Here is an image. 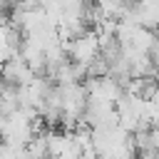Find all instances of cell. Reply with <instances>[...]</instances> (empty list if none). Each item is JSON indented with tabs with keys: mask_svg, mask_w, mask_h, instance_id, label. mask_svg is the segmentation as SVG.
<instances>
[{
	"mask_svg": "<svg viewBox=\"0 0 159 159\" xmlns=\"http://www.w3.org/2000/svg\"><path fill=\"white\" fill-rule=\"evenodd\" d=\"M0 77H2V82H10V84L22 87V84H30V82L35 80V72H32V67L25 62V57H22L20 52H15V55H10V57L5 60Z\"/></svg>",
	"mask_w": 159,
	"mask_h": 159,
	"instance_id": "7a4b0ae2",
	"label": "cell"
},
{
	"mask_svg": "<svg viewBox=\"0 0 159 159\" xmlns=\"http://www.w3.org/2000/svg\"><path fill=\"white\" fill-rule=\"evenodd\" d=\"M0 89H2V77H0Z\"/></svg>",
	"mask_w": 159,
	"mask_h": 159,
	"instance_id": "277c9868",
	"label": "cell"
},
{
	"mask_svg": "<svg viewBox=\"0 0 159 159\" xmlns=\"http://www.w3.org/2000/svg\"><path fill=\"white\" fill-rule=\"evenodd\" d=\"M67 52H70V60L75 62H82V65H89L92 60H97L102 55V45H99V35L94 30H87L82 35H77L75 40H70L67 45Z\"/></svg>",
	"mask_w": 159,
	"mask_h": 159,
	"instance_id": "6da1fadb",
	"label": "cell"
},
{
	"mask_svg": "<svg viewBox=\"0 0 159 159\" xmlns=\"http://www.w3.org/2000/svg\"><path fill=\"white\" fill-rule=\"evenodd\" d=\"M137 159H159V149H142Z\"/></svg>",
	"mask_w": 159,
	"mask_h": 159,
	"instance_id": "3957f363",
	"label": "cell"
}]
</instances>
